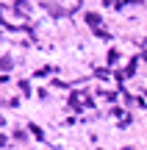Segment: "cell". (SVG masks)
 Returning <instances> with one entry per match:
<instances>
[{
  "mask_svg": "<svg viewBox=\"0 0 147 150\" xmlns=\"http://www.w3.org/2000/svg\"><path fill=\"white\" fill-rule=\"evenodd\" d=\"M86 22H92V25H100V14H86Z\"/></svg>",
  "mask_w": 147,
  "mask_h": 150,
  "instance_id": "cell-1",
  "label": "cell"
},
{
  "mask_svg": "<svg viewBox=\"0 0 147 150\" xmlns=\"http://www.w3.org/2000/svg\"><path fill=\"white\" fill-rule=\"evenodd\" d=\"M31 131H33V136H36V139H44V134H42V131L36 128V125H31Z\"/></svg>",
  "mask_w": 147,
  "mask_h": 150,
  "instance_id": "cell-2",
  "label": "cell"
}]
</instances>
